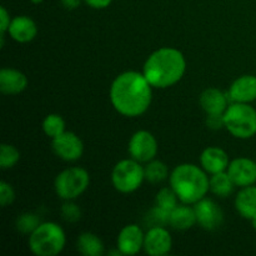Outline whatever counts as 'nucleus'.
<instances>
[{
	"label": "nucleus",
	"mask_w": 256,
	"mask_h": 256,
	"mask_svg": "<svg viewBox=\"0 0 256 256\" xmlns=\"http://www.w3.org/2000/svg\"><path fill=\"white\" fill-rule=\"evenodd\" d=\"M152 100V86L142 72H122L110 86V102L124 116H140L149 109Z\"/></svg>",
	"instance_id": "f257e3e1"
},
{
	"label": "nucleus",
	"mask_w": 256,
	"mask_h": 256,
	"mask_svg": "<svg viewBox=\"0 0 256 256\" xmlns=\"http://www.w3.org/2000/svg\"><path fill=\"white\" fill-rule=\"evenodd\" d=\"M186 70V60L180 50L160 48L145 62L142 74L152 88L166 89L182 79Z\"/></svg>",
	"instance_id": "f03ea898"
},
{
	"label": "nucleus",
	"mask_w": 256,
	"mask_h": 256,
	"mask_svg": "<svg viewBox=\"0 0 256 256\" xmlns=\"http://www.w3.org/2000/svg\"><path fill=\"white\" fill-rule=\"evenodd\" d=\"M170 186L182 204L194 205L206 196L210 179L202 168L194 164H180L170 174Z\"/></svg>",
	"instance_id": "7ed1b4c3"
},
{
	"label": "nucleus",
	"mask_w": 256,
	"mask_h": 256,
	"mask_svg": "<svg viewBox=\"0 0 256 256\" xmlns=\"http://www.w3.org/2000/svg\"><path fill=\"white\" fill-rule=\"evenodd\" d=\"M66 236L59 224L42 222L29 236V249L36 256H56L64 250Z\"/></svg>",
	"instance_id": "20e7f679"
},
{
	"label": "nucleus",
	"mask_w": 256,
	"mask_h": 256,
	"mask_svg": "<svg viewBox=\"0 0 256 256\" xmlns=\"http://www.w3.org/2000/svg\"><path fill=\"white\" fill-rule=\"evenodd\" d=\"M225 129L238 139H250L256 134V110L246 102H232L224 112Z\"/></svg>",
	"instance_id": "39448f33"
},
{
	"label": "nucleus",
	"mask_w": 256,
	"mask_h": 256,
	"mask_svg": "<svg viewBox=\"0 0 256 256\" xmlns=\"http://www.w3.org/2000/svg\"><path fill=\"white\" fill-rule=\"evenodd\" d=\"M144 180V166H142V162L134 159L120 160L112 172V186L122 194L136 192Z\"/></svg>",
	"instance_id": "423d86ee"
},
{
	"label": "nucleus",
	"mask_w": 256,
	"mask_h": 256,
	"mask_svg": "<svg viewBox=\"0 0 256 256\" xmlns=\"http://www.w3.org/2000/svg\"><path fill=\"white\" fill-rule=\"evenodd\" d=\"M90 184L89 172L79 166L69 168L62 170L55 178L54 189L60 199L74 200L79 198Z\"/></svg>",
	"instance_id": "0eeeda50"
},
{
	"label": "nucleus",
	"mask_w": 256,
	"mask_h": 256,
	"mask_svg": "<svg viewBox=\"0 0 256 256\" xmlns=\"http://www.w3.org/2000/svg\"><path fill=\"white\" fill-rule=\"evenodd\" d=\"M128 152L132 159L139 162H149L156 156L158 142L150 132L139 130L130 138Z\"/></svg>",
	"instance_id": "6e6552de"
},
{
	"label": "nucleus",
	"mask_w": 256,
	"mask_h": 256,
	"mask_svg": "<svg viewBox=\"0 0 256 256\" xmlns=\"http://www.w3.org/2000/svg\"><path fill=\"white\" fill-rule=\"evenodd\" d=\"M52 140V152L60 159L65 162H76L82 156L84 144L75 132H65Z\"/></svg>",
	"instance_id": "1a4fd4ad"
},
{
	"label": "nucleus",
	"mask_w": 256,
	"mask_h": 256,
	"mask_svg": "<svg viewBox=\"0 0 256 256\" xmlns=\"http://www.w3.org/2000/svg\"><path fill=\"white\" fill-rule=\"evenodd\" d=\"M194 210L196 214V222L208 232L219 229L224 222L222 210L212 199L202 198L196 204H194Z\"/></svg>",
	"instance_id": "9d476101"
},
{
	"label": "nucleus",
	"mask_w": 256,
	"mask_h": 256,
	"mask_svg": "<svg viewBox=\"0 0 256 256\" xmlns=\"http://www.w3.org/2000/svg\"><path fill=\"white\" fill-rule=\"evenodd\" d=\"M172 248L170 232L162 225L150 228L145 234L144 252L150 256H164L169 254Z\"/></svg>",
	"instance_id": "9b49d317"
},
{
	"label": "nucleus",
	"mask_w": 256,
	"mask_h": 256,
	"mask_svg": "<svg viewBox=\"0 0 256 256\" xmlns=\"http://www.w3.org/2000/svg\"><path fill=\"white\" fill-rule=\"evenodd\" d=\"M228 174L239 188L250 186L256 182V162L249 158H236L228 166Z\"/></svg>",
	"instance_id": "f8f14e48"
},
{
	"label": "nucleus",
	"mask_w": 256,
	"mask_h": 256,
	"mask_svg": "<svg viewBox=\"0 0 256 256\" xmlns=\"http://www.w3.org/2000/svg\"><path fill=\"white\" fill-rule=\"evenodd\" d=\"M145 234L136 224H129L120 230L116 240V248L122 255H136L144 249Z\"/></svg>",
	"instance_id": "ddd939ff"
},
{
	"label": "nucleus",
	"mask_w": 256,
	"mask_h": 256,
	"mask_svg": "<svg viewBox=\"0 0 256 256\" xmlns=\"http://www.w3.org/2000/svg\"><path fill=\"white\" fill-rule=\"evenodd\" d=\"M229 99L232 102H250L256 100V76L255 75H242L238 78L230 86Z\"/></svg>",
	"instance_id": "4468645a"
},
{
	"label": "nucleus",
	"mask_w": 256,
	"mask_h": 256,
	"mask_svg": "<svg viewBox=\"0 0 256 256\" xmlns=\"http://www.w3.org/2000/svg\"><path fill=\"white\" fill-rule=\"evenodd\" d=\"M8 34L16 42L25 44L35 39L38 34V26L32 18L26 15H19L12 19Z\"/></svg>",
	"instance_id": "2eb2a0df"
},
{
	"label": "nucleus",
	"mask_w": 256,
	"mask_h": 256,
	"mask_svg": "<svg viewBox=\"0 0 256 256\" xmlns=\"http://www.w3.org/2000/svg\"><path fill=\"white\" fill-rule=\"evenodd\" d=\"M229 164V155L222 148L209 146L200 155V165L205 172L212 175L226 172Z\"/></svg>",
	"instance_id": "dca6fc26"
},
{
	"label": "nucleus",
	"mask_w": 256,
	"mask_h": 256,
	"mask_svg": "<svg viewBox=\"0 0 256 256\" xmlns=\"http://www.w3.org/2000/svg\"><path fill=\"white\" fill-rule=\"evenodd\" d=\"M229 95L224 94L216 88H208L200 94L199 104L202 109L209 114H224L229 106Z\"/></svg>",
	"instance_id": "f3484780"
},
{
	"label": "nucleus",
	"mask_w": 256,
	"mask_h": 256,
	"mask_svg": "<svg viewBox=\"0 0 256 256\" xmlns=\"http://www.w3.org/2000/svg\"><path fill=\"white\" fill-rule=\"evenodd\" d=\"M28 86V78L24 72L12 68L0 70V92L5 95H16Z\"/></svg>",
	"instance_id": "a211bd4d"
},
{
	"label": "nucleus",
	"mask_w": 256,
	"mask_h": 256,
	"mask_svg": "<svg viewBox=\"0 0 256 256\" xmlns=\"http://www.w3.org/2000/svg\"><path fill=\"white\" fill-rule=\"evenodd\" d=\"M235 209L240 216L252 220L256 215V186L250 185L240 189L235 198Z\"/></svg>",
	"instance_id": "6ab92c4d"
},
{
	"label": "nucleus",
	"mask_w": 256,
	"mask_h": 256,
	"mask_svg": "<svg viewBox=\"0 0 256 256\" xmlns=\"http://www.w3.org/2000/svg\"><path fill=\"white\" fill-rule=\"evenodd\" d=\"M169 224L172 229L180 232L192 229L195 224H198L194 208H190L188 204L176 205L170 212Z\"/></svg>",
	"instance_id": "aec40b11"
},
{
	"label": "nucleus",
	"mask_w": 256,
	"mask_h": 256,
	"mask_svg": "<svg viewBox=\"0 0 256 256\" xmlns=\"http://www.w3.org/2000/svg\"><path fill=\"white\" fill-rule=\"evenodd\" d=\"M78 252L85 256H100L104 254V244L98 235L82 232L76 242Z\"/></svg>",
	"instance_id": "412c9836"
},
{
	"label": "nucleus",
	"mask_w": 256,
	"mask_h": 256,
	"mask_svg": "<svg viewBox=\"0 0 256 256\" xmlns=\"http://www.w3.org/2000/svg\"><path fill=\"white\" fill-rule=\"evenodd\" d=\"M236 185L232 180L228 172H216L210 178V192L219 198H228L232 194Z\"/></svg>",
	"instance_id": "4be33fe9"
},
{
	"label": "nucleus",
	"mask_w": 256,
	"mask_h": 256,
	"mask_svg": "<svg viewBox=\"0 0 256 256\" xmlns=\"http://www.w3.org/2000/svg\"><path fill=\"white\" fill-rule=\"evenodd\" d=\"M144 170L145 180L152 184H159L169 176V169H168L166 164L160 160H152V162H146Z\"/></svg>",
	"instance_id": "5701e85b"
},
{
	"label": "nucleus",
	"mask_w": 256,
	"mask_h": 256,
	"mask_svg": "<svg viewBox=\"0 0 256 256\" xmlns=\"http://www.w3.org/2000/svg\"><path fill=\"white\" fill-rule=\"evenodd\" d=\"M42 132L50 139L59 136L65 132V120L59 114H49L42 122Z\"/></svg>",
	"instance_id": "b1692460"
},
{
	"label": "nucleus",
	"mask_w": 256,
	"mask_h": 256,
	"mask_svg": "<svg viewBox=\"0 0 256 256\" xmlns=\"http://www.w3.org/2000/svg\"><path fill=\"white\" fill-rule=\"evenodd\" d=\"M178 196L174 190L170 188H162L155 198V206L162 209L165 212H172V209L178 205Z\"/></svg>",
	"instance_id": "393cba45"
},
{
	"label": "nucleus",
	"mask_w": 256,
	"mask_h": 256,
	"mask_svg": "<svg viewBox=\"0 0 256 256\" xmlns=\"http://www.w3.org/2000/svg\"><path fill=\"white\" fill-rule=\"evenodd\" d=\"M20 160V152L10 144L0 145V168L2 170L12 169Z\"/></svg>",
	"instance_id": "a878e982"
},
{
	"label": "nucleus",
	"mask_w": 256,
	"mask_h": 256,
	"mask_svg": "<svg viewBox=\"0 0 256 256\" xmlns=\"http://www.w3.org/2000/svg\"><path fill=\"white\" fill-rule=\"evenodd\" d=\"M40 224L39 216L32 212H25L16 219V229L24 234H32Z\"/></svg>",
	"instance_id": "bb28decb"
},
{
	"label": "nucleus",
	"mask_w": 256,
	"mask_h": 256,
	"mask_svg": "<svg viewBox=\"0 0 256 256\" xmlns=\"http://www.w3.org/2000/svg\"><path fill=\"white\" fill-rule=\"evenodd\" d=\"M62 215L66 222H75L82 218V210L79 209L76 204L72 202V200H68L62 206Z\"/></svg>",
	"instance_id": "cd10ccee"
},
{
	"label": "nucleus",
	"mask_w": 256,
	"mask_h": 256,
	"mask_svg": "<svg viewBox=\"0 0 256 256\" xmlns=\"http://www.w3.org/2000/svg\"><path fill=\"white\" fill-rule=\"evenodd\" d=\"M15 200V192L10 184L6 182H0V204L2 208L8 206Z\"/></svg>",
	"instance_id": "c85d7f7f"
},
{
	"label": "nucleus",
	"mask_w": 256,
	"mask_h": 256,
	"mask_svg": "<svg viewBox=\"0 0 256 256\" xmlns=\"http://www.w3.org/2000/svg\"><path fill=\"white\" fill-rule=\"evenodd\" d=\"M206 125L212 130H220L225 128L224 114H209L206 116Z\"/></svg>",
	"instance_id": "c756f323"
},
{
	"label": "nucleus",
	"mask_w": 256,
	"mask_h": 256,
	"mask_svg": "<svg viewBox=\"0 0 256 256\" xmlns=\"http://www.w3.org/2000/svg\"><path fill=\"white\" fill-rule=\"evenodd\" d=\"M10 22H12V19H10L9 12L5 9V6H2L0 8V34L8 32Z\"/></svg>",
	"instance_id": "7c9ffc66"
},
{
	"label": "nucleus",
	"mask_w": 256,
	"mask_h": 256,
	"mask_svg": "<svg viewBox=\"0 0 256 256\" xmlns=\"http://www.w3.org/2000/svg\"><path fill=\"white\" fill-rule=\"evenodd\" d=\"M84 2L92 9H105L112 4V0H84Z\"/></svg>",
	"instance_id": "2f4dec72"
},
{
	"label": "nucleus",
	"mask_w": 256,
	"mask_h": 256,
	"mask_svg": "<svg viewBox=\"0 0 256 256\" xmlns=\"http://www.w3.org/2000/svg\"><path fill=\"white\" fill-rule=\"evenodd\" d=\"M60 2H62V5L65 8V9L74 10L79 6L82 0H60Z\"/></svg>",
	"instance_id": "473e14b6"
},
{
	"label": "nucleus",
	"mask_w": 256,
	"mask_h": 256,
	"mask_svg": "<svg viewBox=\"0 0 256 256\" xmlns=\"http://www.w3.org/2000/svg\"><path fill=\"white\" fill-rule=\"evenodd\" d=\"M250 222H252V228H254V229L256 230V215L254 218H252V220H250Z\"/></svg>",
	"instance_id": "72a5a7b5"
},
{
	"label": "nucleus",
	"mask_w": 256,
	"mask_h": 256,
	"mask_svg": "<svg viewBox=\"0 0 256 256\" xmlns=\"http://www.w3.org/2000/svg\"><path fill=\"white\" fill-rule=\"evenodd\" d=\"M30 2H32V4H42V2H44V0H30Z\"/></svg>",
	"instance_id": "f704fd0d"
}]
</instances>
